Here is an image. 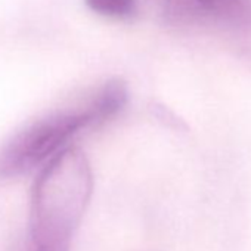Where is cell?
<instances>
[{"mask_svg":"<svg viewBox=\"0 0 251 251\" xmlns=\"http://www.w3.org/2000/svg\"><path fill=\"white\" fill-rule=\"evenodd\" d=\"M93 192L86 154L68 147L40 172L31 195L30 241L33 251H70Z\"/></svg>","mask_w":251,"mask_h":251,"instance_id":"6da1fadb","label":"cell"},{"mask_svg":"<svg viewBox=\"0 0 251 251\" xmlns=\"http://www.w3.org/2000/svg\"><path fill=\"white\" fill-rule=\"evenodd\" d=\"M92 127L83 109L62 111L34 121L0 151V177H17L48 163L81 129Z\"/></svg>","mask_w":251,"mask_h":251,"instance_id":"7a4b0ae2","label":"cell"},{"mask_svg":"<svg viewBox=\"0 0 251 251\" xmlns=\"http://www.w3.org/2000/svg\"><path fill=\"white\" fill-rule=\"evenodd\" d=\"M169 23H207L233 28L250 27L251 0H179Z\"/></svg>","mask_w":251,"mask_h":251,"instance_id":"3957f363","label":"cell"},{"mask_svg":"<svg viewBox=\"0 0 251 251\" xmlns=\"http://www.w3.org/2000/svg\"><path fill=\"white\" fill-rule=\"evenodd\" d=\"M129 99V89L121 78H111L108 80L99 92L92 98V100L84 106L92 126L102 124L109 118L115 117L127 103Z\"/></svg>","mask_w":251,"mask_h":251,"instance_id":"277c9868","label":"cell"},{"mask_svg":"<svg viewBox=\"0 0 251 251\" xmlns=\"http://www.w3.org/2000/svg\"><path fill=\"white\" fill-rule=\"evenodd\" d=\"M86 5L96 14L126 20L138 12V0H86Z\"/></svg>","mask_w":251,"mask_h":251,"instance_id":"5b68a950","label":"cell"},{"mask_svg":"<svg viewBox=\"0 0 251 251\" xmlns=\"http://www.w3.org/2000/svg\"><path fill=\"white\" fill-rule=\"evenodd\" d=\"M144 2L152 5L160 12V15H163L166 18L167 14L170 12V9L173 8V5L177 2V0H144Z\"/></svg>","mask_w":251,"mask_h":251,"instance_id":"8992f818","label":"cell"}]
</instances>
